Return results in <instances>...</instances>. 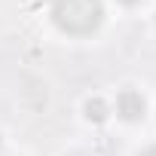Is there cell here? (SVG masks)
<instances>
[{
  "mask_svg": "<svg viewBox=\"0 0 156 156\" xmlns=\"http://www.w3.org/2000/svg\"><path fill=\"white\" fill-rule=\"evenodd\" d=\"M144 110H147V101L141 98V92H135V89L119 92V98H116V113H119L122 119L138 122V119H144Z\"/></svg>",
  "mask_w": 156,
  "mask_h": 156,
  "instance_id": "cell-2",
  "label": "cell"
},
{
  "mask_svg": "<svg viewBox=\"0 0 156 156\" xmlns=\"http://www.w3.org/2000/svg\"><path fill=\"white\" fill-rule=\"evenodd\" d=\"M141 156H156V144H153V147H147V150H144Z\"/></svg>",
  "mask_w": 156,
  "mask_h": 156,
  "instance_id": "cell-4",
  "label": "cell"
},
{
  "mask_svg": "<svg viewBox=\"0 0 156 156\" xmlns=\"http://www.w3.org/2000/svg\"><path fill=\"white\" fill-rule=\"evenodd\" d=\"M52 19L64 34H92L104 19L101 0H52Z\"/></svg>",
  "mask_w": 156,
  "mask_h": 156,
  "instance_id": "cell-1",
  "label": "cell"
},
{
  "mask_svg": "<svg viewBox=\"0 0 156 156\" xmlns=\"http://www.w3.org/2000/svg\"><path fill=\"white\" fill-rule=\"evenodd\" d=\"M119 3H126V6H135V3H141V0H119Z\"/></svg>",
  "mask_w": 156,
  "mask_h": 156,
  "instance_id": "cell-5",
  "label": "cell"
},
{
  "mask_svg": "<svg viewBox=\"0 0 156 156\" xmlns=\"http://www.w3.org/2000/svg\"><path fill=\"white\" fill-rule=\"evenodd\" d=\"M107 113H110V107H107L101 98H92V101H86V116H89L92 122H104V119H107Z\"/></svg>",
  "mask_w": 156,
  "mask_h": 156,
  "instance_id": "cell-3",
  "label": "cell"
}]
</instances>
